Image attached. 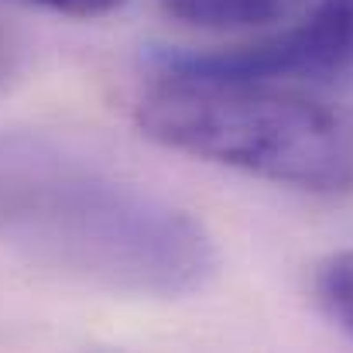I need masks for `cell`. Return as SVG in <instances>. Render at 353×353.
<instances>
[{
  "label": "cell",
  "instance_id": "obj_1",
  "mask_svg": "<svg viewBox=\"0 0 353 353\" xmlns=\"http://www.w3.org/2000/svg\"><path fill=\"white\" fill-rule=\"evenodd\" d=\"M0 236L76 281L141 299L203 292L216 271L192 213L28 134L0 137Z\"/></svg>",
  "mask_w": 353,
  "mask_h": 353
},
{
  "label": "cell",
  "instance_id": "obj_2",
  "mask_svg": "<svg viewBox=\"0 0 353 353\" xmlns=\"http://www.w3.org/2000/svg\"><path fill=\"white\" fill-rule=\"evenodd\" d=\"M137 127L161 148L274 185L353 192V110L295 83L154 69Z\"/></svg>",
  "mask_w": 353,
  "mask_h": 353
},
{
  "label": "cell",
  "instance_id": "obj_3",
  "mask_svg": "<svg viewBox=\"0 0 353 353\" xmlns=\"http://www.w3.org/2000/svg\"><path fill=\"white\" fill-rule=\"evenodd\" d=\"M151 69L216 76V79H264L316 86L353 69V0H319L302 21L271 31L257 41L216 52L161 48Z\"/></svg>",
  "mask_w": 353,
  "mask_h": 353
},
{
  "label": "cell",
  "instance_id": "obj_4",
  "mask_svg": "<svg viewBox=\"0 0 353 353\" xmlns=\"http://www.w3.org/2000/svg\"><path fill=\"white\" fill-rule=\"evenodd\" d=\"M175 21L206 31H247L271 24L288 0H158Z\"/></svg>",
  "mask_w": 353,
  "mask_h": 353
},
{
  "label": "cell",
  "instance_id": "obj_5",
  "mask_svg": "<svg viewBox=\"0 0 353 353\" xmlns=\"http://www.w3.org/2000/svg\"><path fill=\"white\" fill-rule=\"evenodd\" d=\"M312 295L319 312L353 336V250H336L316 268Z\"/></svg>",
  "mask_w": 353,
  "mask_h": 353
},
{
  "label": "cell",
  "instance_id": "obj_6",
  "mask_svg": "<svg viewBox=\"0 0 353 353\" xmlns=\"http://www.w3.org/2000/svg\"><path fill=\"white\" fill-rule=\"evenodd\" d=\"M14 3L52 10V14H65V17H103V14L123 7L127 0H14Z\"/></svg>",
  "mask_w": 353,
  "mask_h": 353
}]
</instances>
